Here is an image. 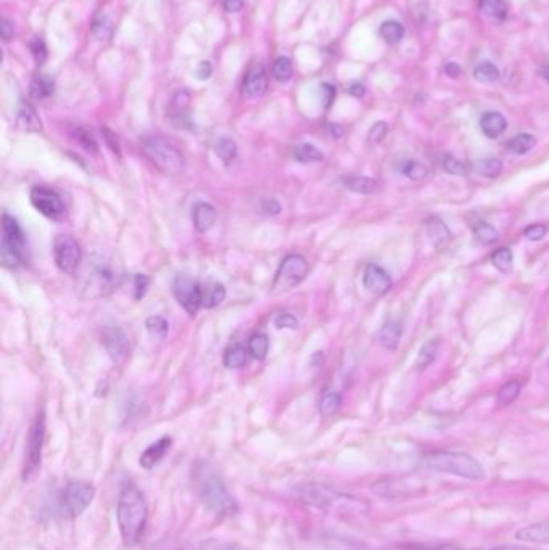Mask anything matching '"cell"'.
Returning a JSON list of instances; mask_svg holds the SVG:
<instances>
[{
	"instance_id": "1",
	"label": "cell",
	"mask_w": 549,
	"mask_h": 550,
	"mask_svg": "<svg viewBox=\"0 0 549 550\" xmlns=\"http://www.w3.org/2000/svg\"><path fill=\"white\" fill-rule=\"evenodd\" d=\"M147 517L148 509L146 495L134 483H124L118 495L116 519L126 546H136L141 541L147 524Z\"/></svg>"
},
{
	"instance_id": "2",
	"label": "cell",
	"mask_w": 549,
	"mask_h": 550,
	"mask_svg": "<svg viewBox=\"0 0 549 550\" xmlns=\"http://www.w3.org/2000/svg\"><path fill=\"white\" fill-rule=\"evenodd\" d=\"M192 480H194V491L205 509L216 515H232L235 512L232 495L229 494L218 471L210 463L198 462L192 471Z\"/></svg>"
},
{
	"instance_id": "3",
	"label": "cell",
	"mask_w": 549,
	"mask_h": 550,
	"mask_svg": "<svg viewBox=\"0 0 549 550\" xmlns=\"http://www.w3.org/2000/svg\"><path fill=\"white\" fill-rule=\"evenodd\" d=\"M119 283H121V272L118 265L104 258H94L81 272L77 292L84 299H97L110 295Z\"/></svg>"
},
{
	"instance_id": "4",
	"label": "cell",
	"mask_w": 549,
	"mask_h": 550,
	"mask_svg": "<svg viewBox=\"0 0 549 550\" xmlns=\"http://www.w3.org/2000/svg\"><path fill=\"white\" fill-rule=\"evenodd\" d=\"M425 465L428 468L440 471V473H450L461 478L480 481L485 478V470L480 462L466 452L455 451H437L425 457Z\"/></svg>"
},
{
	"instance_id": "5",
	"label": "cell",
	"mask_w": 549,
	"mask_h": 550,
	"mask_svg": "<svg viewBox=\"0 0 549 550\" xmlns=\"http://www.w3.org/2000/svg\"><path fill=\"white\" fill-rule=\"evenodd\" d=\"M142 152L146 158L165 176H179L185 171L184 155L166 137H147L142 142Z\"/></svg>"
},
{
	"instance_id": "6",
	"label": "cell",
	"mask_w": 549,
	"mask_h": 550,
	"mask_svg": "<svg viewBox=\"0 0 549 550\" xmlns=\"http://www.w3.org/2000/svg\"><path fill=\"white\" fill-rule=\"evenodd\" d=\"M45 438V419L44 412L38 414L36 420L29 431L26 452H25V463H23V481L29 483L36 478L40 468L42 461V447H44Z\"/></svg>"
},
{
	"instance_id": "7",
	"label": "cell",
	"mask_w": 549,
	"mask_h": 550,
	"mask_svg": "<svg viewBox=\"0 0 549 550\" xmlns=\"http://www.w3.org/2000/svg\"><path fill=\"white\" fill-rule=\"evenodd\" d=\"M308 272H310V265H308V261L303 256L288 255L287 258H283L279 270H277L273 292L282 293L295 288L306 279Z\"/></svg>"
},
{
	"instance_id": "8",
	"label": "cell",
	"mask_w": 549,
	"mask_h": 550,
	"mask_svg": "<svg viewBox=\"0 0 549 550\" xmlns=\"http://www.w3.org/2000/svg\"><path fill=\"white\" fill-rule=\"evenodd\" d=\"M95 497V489L92 485L84 481H71L60 495V504L66 515L71 518L80 517L87 509Z\"/></svg>"
},
{
	"instance_id": "9",
	"label": "cell",
	"mask_w": 549,
	"mask_h": 550,
	"mask_svg": "<svg viewBox=\"0 0 549 550\" xmlns=\"http://www.w3.org/2000/svg\"><path fill=\"white\" fill-rule=\"evenodd\" d=\"M53 261L63 274L75 275L82 263L80 243L71 235H57L53 241Z\"/></svg>"
},
{
	"instance_id": "10",
	"label": "cell",
	"mask_w": 549,
	"mask_h": 550,
	"mask_svg": "<svg viewBox=\"0 0 549 550\" xmlns=\"http://www.w3.org/2000/svg\"><path fill=\"white\" fill-rule=\"evenodd\" d=\"M33 207L39 211L42 216L52 221H62L66 216L65 204L55 192L47 189V187H34L29 195Z\"/></svg>"
},
{
	"instance_id": "11",
	"label": "cell",
	"mask_w": 549,
	"mask_h": 550,
	"mask_svg": "<svg viewBox=\"0 0 549 550\" xmlns=\"http://www.w3.org/2000/svg\"><path fill=\"white\" fill-rule=\"evenodd\" d=\"M173 295L178 299V303L184 307V309L195 316L198 309L203 306V293L198 283H195L192 279L185 275L176 277V280L173 283Z\"/></svg>"
},
{
	"instance_id": "12",
	"label": "cell",
	"mask_w": 549,
	"mask_h": 550,
	"mask_svg": "<svg viewBox=\"0 0 549 550\" xmlns=\"http://www.w3.org/2000/svg\"><path fill=\"white\" fill-rule=\"evenodd\" d=\"M102 343H104L108 356H110L114 362L121 364V362L128 359L131 344L129 338L124 334L123 329L107 327L104 334H102Z\"/></svg>"
},
{
	"instance_id": "13",
	"label": "cell",
	"mask_w": 549,
	"mask_h": 550,
	"mask_svg": "<svg viewBox=\"0 0 549 550\" xmlns=\"http://www.w3.org/2000/svg\"><path fill=\"white\" fill-rule=\"evenodd\" d=\"M364 287L374 295H385L390 292L391 279L388 272L380 268L377 264H369L364 270L363 277Z\"/></svg>"
},
{
	"instance_id": "14",
	"label": "cell",
	"mask_w": 549,
	"mask_h": 550,
	"mask_svg": "<svg viewBox=\"0 0 549 550\" xmlns=\"http://www.w3.org/2000/svg\"><path fill=\"white\" fill-rule=\"evenodd\" d=\"M268 89V75L266 70H264L263 65L255 63L251 65L249 71H246L245 79H244V90L245 94L251 97V99H256V97H261Z\"/></svg>"
},
{
	"instance_id": "15",
	"label": "cell",
	"mask_w": 549,
	"mask_h": 550,
	"mask_svg": "<svg viewBox=\"0 0 549 550\" xmlns=\"http://www.w3.org/2000/svg\"><path fill=\"white\" fill-rule=\"evenodd\" d=\"M171 444H173V439L170 436H163L158 441H155L153 444H150L147 449L142 452L141 458H138L141 467L146 470H152L155 465H158L163 461V457L168 454Z\"/></svg>"
},
{
	"instance_id": "16",
	"label": "cell",
	"mask_w": 549,
	"mask_h": 550,
	"mask_svg": "<svg viewBox=\"0 0 549 550\" xmlns=\"http://www.w3.org/2000/svg\"><path fill=\"white\" fill-rule=\"evenodd\" d=\"M516 537L522 542L541 544V546H546V544H549V519H543V522L528 524V527L517 529Z\"/></svg>"
},
{
	"instance_id": "17",
	"label": "cell",
	"mask_w": 549,
	"mask_h": 550,
	"mask_svg": "<svg viewBox=\"0 0 549 550\" xmlns=\"http://www.w3.org/2000/svg\"><path fill=\"white\" fill-rule=\"evenodd\" d=\"M192 221H194V227L197 229V232H208L216 222V209L213 204L205 202L195 203L194 209H192Z\"/></svg>"
},
{
	"instance_id": "18",
	"label": "cell",
	"mask_w": 549,
	"mask_h": 550,
	"mask_svg": "<svg viewBox=\"0 0 549 550\" xmlns=\"http://www.w3.org/2000/svg\"><path fill=\"white\" fill-rule=\"evenodd\" d=\"M480 128L488 138H496L508 129V121L501 113L488 111L480 119Z\"/></svg>"
},
{
	"instance_id": "19",
	"label": "cell",
	"mask_w": 549,
	"mask_h": 550,
	"mask_svg": "<svg viewBox=\"0 0 549 550\" xmlns=\"http://www.w3.org/2000/svg\"><path fill=\"white\" fill-rule=\"evenodd\" d=\"M401 334H403L401 324L391 320V322H387L382 329H380L379 335H377V341H379L380 346H382L384 349H387V351H395V349L398 348V344H400Z\"/></svg>"
},
{
	"instance_id": "20",
	"label": "cell",
	"mask_w": 549,
	"mask_h": 550,
	"mask_svg": "<svg viewBox=\"0 0 549 550\" xmlns=\"http://www.w3.org/2000/svg\"><path fill=\"white\" fill-rule=\"evenodd\" d=\"M16 126L21 131L26 132H40L42 131V123L36 113L34 106L29 104H23L20 111H18V118H16Z\"/></svg>"
},
{
	"instance_id": "21",
	"label": "cell",
	"mask_w": 549,
	"mask_h": 550,
	"mask_svg": "<svg viewBox=\"0 0 549 550\" xmlns=\"http://www.w3.org/2000/svg\"><path fill=\"white\" fill-rule=\"evenodd\" d=\"M427 232H428V237L432 240V243L437 248L445 246L452 237L448 226H446L440 217H430V219H428Z\"/></svg>"
},
{
	"instance_id": "22",
	"label": "cell",
	"mask_w": 549,
	"mask_h": 550,
	"mask_svg": "<svg viewBox=\"0 0 549 550\" xmlns=\"http://www.w3.org/2000/svg\"><path fill=\"white\" fill-rule=\"evenodd\" d=\"M343 184L348 190L354 193H361V195H372L379 190L377 180L364 176H349L343 179Z\"/></svg>"
},
{
	"instance_id": "23",
	"label": "cell",
	"mask_w": 549,
	"mask_h": 550,
	"mask_svg": "<svg viewBox=\"0 0 549 550\" xmlns=\"http://www.w3.org/2000/svg\"><path fill=\"white\" fill-rule=\"evenodd\" d=\"M438 349H440L438 338L428 340L424 346L420 348L418 359H415V368H418V370H425L428 365H432L438 356Z\"/></svg>"
},
{
	"instance_id": "24",
	"label": "cell",
	"mask_w": 549,
	"mask_h": 550,
	"mask_svg": "<svg viewBox=\"0 0 549 550\" xmlns=\"http://www.w3.org/2000/svg\"><path fill=\"white\" fill-rule=\"evenodd\" d=\"M474 171L484 177L494 179V177H498L501 172H503V161L498 160V158H493V156L477 160L474 163Z\"/></svg>"
},
{
	"instance_id": "25",
	"label": "cell",
	"mask_w": 549,
	"mask_h": 550,
	"mask_svg": "<svg viewBox=\"0 0 549 550\" xmlns=\"http://www.w3.org/2000/svg\"><path fill=\"white\" fill-rule=\"evenodd\" d=\"M53 94V82L50 77H47L45 75H38L31 81V86H29V95L34 100H44L49 99V97Z\"/></svg>"
},
{
	"instance_id": "26",
	"label": "cell",
	"mask_w": 549,
	"mask_h": 550,
	"mask_svg": "<svg viewBox=\"0 0 549 550\" xmlns=\"http://www.w3.org/2000/svg\"><path fill=\"white\" fill-rule=\"evenodd\" d=\"M293 158L300 163H319L324 160V155L315 145L298 143L293 148Z\"/></svg>"
},
{
	"instance_id": "27",
	"label": "cell",
	"mask_w": 549,
	"mask_h": 550,
	"mask_svg": "<svg viewBox=\"0 0 549 550\" xmlns=\"http://www.w3.org/2000/svg\"><path fill=\"white\" fill-rule=\"evenodd\" d=\"M214 153L218 155V158L224 163V165H231L237 156V143L232 138L221 137L218 142L214 143Z\"/></svg>"
},
{
	"instance_id": "28",
	"label": "cell",
	"mask_w": 549,
	"mask_h": 550,
	"mask_svg": "<svg viewBox=\"0 0 549 550\" xmlns=\"http://www.w3.org/2000/svg\"><path fill=\"white\" fill-rule=\"evenodd\" d=\"M268 349H269L268 336L264 334H255L249 340V348H246V351L250 353L251 358L263 361L264 358H266Z\"/></svg>"
},
{
	"instance_id": "29",
	"label": "cell",
	"mask_w": 549,
	"mask_h": 550,
	"mask_svg": "<svg viewBox=\"0 0 549 550\" xmlns=\"http://www.w3.org/2000/svg\"><path fill=\"white\" fill-rule=\"evenodd\" d=\"M499 77V70L490 62H484L480 65L475 66L474 70V79L477 82L482 84H491L494 81H498Z\"/></svg>"
},
{
	"instance_id": "30",
	"label": "cell",
	"mask_w": 549,
	"mask_h": 550,
	"mask_svg": "<svg viewBox=\"0 0 549 550\" xmlns=\"http://www.w3.org/2000/svg\"><path fill=\"white\" fill-rule=\"evenodd\" d=\"M340 406H342L340 392H335V391L325 392V395L321 397V401H319V412H321L324 417H330L340 409Z\"/></svg>"
},
{
	"instance_id": "31",
	"label": "cell",
	"mask_w": 549,
	"mask_h": 550,
	"mask_svg": "<svg viewBox=\"0 0 549 550\" xmlns=\"http://www.w3.org/2000/svg\"><path fill=\"white\" fill-rule=\"evenodd\" d=\"M535 137L532 134H518L508 142L509 152L514 155H525L535 147Z\"/></svg>"
},
{
	"instance_id": "32",
	"label": "cell",
	"mask_w": 549,
	"mask_h": 550,
	"mask_svg": "<svg viewBox=\"0 0 549 550\" xmlns=\"http://www.w3.org/2000/svg\"><path fill=\"white\" fill-rule=\"evenodd\" d=\"M491 263L501 274H511L512 272V251L509 248H499L491 255Z\"/></svg>"
},
{
	"instance_id": "33",
	"label": "cell",
	"mask_w": 549,
	"mask_h": 550,
	"mask_svg": "<svg viewBox=\"0 0 549 550\" xmlns=\"http://www.w3.org/2000/svg\"><path fill=\"white\" fill-rule=\"evenodd\" d=\"M246 353L249 351H245L244 346L234 344V346L229 348L224 354V365L227 368H240L242 365H245Z\"/></svg>"
},
{
	"instance_id": "34",
	"label": "cell",
	"mask_w": 549,
	"mask_h": 550,
	"mask_svg": "<svg viewBox=\"0 0 549 550\" xmlns=\"http://www.w3.org/2000/svg\"><path fill=\"white\" fill-rule=\"evenodd\" d=\"M477 240L484 245H491L498 240V231L488 222H477L472 227Z\"/></svg>"
},
{
	"instance_id": "35",
	"label": "cell",
	"mask_w": 549,
	"mask_h": 550,
	"mask_svg": "<svg viewBox=\"0 0 549 550\" xmlns=\"http://www.w3.org/2000/svg\"><path fill=\"white\" fill-rule=\"evenodd\" d=\"M401 174L411 180H424L428 176V167L419 161L408 160L403 163Z\"/></svg>"
},
{
	"instance_id": "36",
	"label": "cell",
	"mask_w": 549,
	"mask_h": 550,
	"mask_svg": "<svg viewBox=\"0 0 549 550\" xmlns=\"http://www.w3.org/2000/svg\"><path fill=\"white\" fill-rule=\"evenodd\" d=\"M404 34V29L401 26V23L398 21H385L382 26H380V35H382L385 42H388V44H396V42H400L401 38Z\"/></svg>"
},
{
	"instance_id": "37",
	"label": "cell",
	"mask_w": 549,
	"mask_h": 550,
	"mask_svg": "<svg viewBox=\"0 0 549 550\" xmlns=\"http://www.w3.org/2000/svg\"><path fill=\"white\" fill-rule=\"evenodd\" d=\"M521 383L518 382H509L506 383L503 388L499 390L498 392V397H496V404L499 407H504V406H509V404H512L517 399L518 392H521Z\"/></svg>"
},
{
	"instance_id": "38",
	"label": "cell",
	"mask_w": 549,
	"mask_h": 550,
	"mask_svg": "<svg viewBox=\"0 0 549 550\" xmlns=\"http://www.w3.org/2000/svg\"><path fill=\"white\" fill-rule=\"evenodd\" d=\"M224 299H226L224 285H221V283H213V285L207 290V295H203V306L211 309V307L219 306Z\"/></svg>"
},
{
	"instance_id": "39",
	"label": "cell",
	"mask_w": 549,
	"mask_h": 550,
	"mask_svg": "<svg viewBox=\"0 0 549 550\" xmlns=\"http://www.w3.org/2000/svg\"><path fill=\"white\" fill-rule=\"evenodd\" d=\"M480 10L485 15L498 18V20H504L506 13H508L504 0H480Z\"/></svg>"
},
{
	"instance_id": "40",
	"label": "cell",
	"mask_w": 549,
	"mask_h": 550,
	"mask_svg": "<svg viewBox=\"0 0 549 550\" xmlns=\"http://www.w3.org/2000/svg\"><path fill=\"white\" fill-rule=\"evenodd\" d=\"M147 330L148 334L153 338H158V340H165L170 334V325H168L166 319H163L160 316H153L147 319Z\"/></svg>"
},
{
	"instance_id": "41",
	"label": "cell",
	"mask_w": 549,
	"mask_h": 550,
	"mask_svg": "<svg viewBox=\"0 0 549 550\" xmlns=\"http://www.w3.org/2000/svg\"><path fill=\"white\" fill-rule=\"evenodd\" d=\"M71 136H73L75 141L80 143V147H82L84 150H86V152L94 153V155L99 152L97 143H95L92 136H90L87 131H84L82 128H75L73 131H71Z\"/></svg>"
},
{
	"instance_id": "42",
	"label": "cell",
	"mask_w": 549,
	"mask_h": 550,
	"mask_svg": "<svg viewBox=\"0 0 549 550\" xmlns=\"http://www.w3.org/2000/svg\"><path fill=\"white\" fill-rule=\"evenodd\" d=\"M273 75H274L276 79L281 81V82H286V81L290 79L292 75H293L290 60L286 58V57L277 58L274 66H273Z\"/></svg>"
},
{
	"instance_id": "43",
	"label": "cell",
	"mask_w": 549,
	"mask_h": 550,
	"mask_svg": "<svg viewBox=\"0 0 549 550\" xmlns=\"http://www.w3.org/2000/svg\"><path fill=\"white\" fill-rule=\"evenodd\" d=\"M150 279L147 275L142 274H134L131 277V292H132V298L134 299H142L147 293Z\"/></svg>"
},
{
	"instance_id": "44",
	"label": "cell",
	"mask_w": 549,
	"mask_h": 550,
	"mask_svg": "<svg viewBox=\"0 0 549 550\" xmlns=\"http://www.w3.org/2000/svg\"><path fill=\"white\" fill-rule=\"evenodd\" d=\"M443 169L451 176H464L466 174V167H464L460 160L452 158L451 155L443 156Z\"/></svg>"
},
{
	"instance_id": "45",
	"label": "cell",
	"mask_w": 549,
	"mask_h": 550,
	"mask_svg": "<svg viewBox=\"0 0 549 550\" xmlns=\"http://www.w3.org/2000/svg\"><path fill=\"white\" fill-rule=\"evenodd\" d=\"M274 325L277 329H290L295 330L298 327V320L297 317H293L292 314L288 312H281L274 317Z\"/></svg>"
},
{
	"instance_id": "46",
	"label": "cell",
	"mask_w": 549,
	"mask_h": 550,
	"mask_svg": "<svg viewBox=\"0 0 549 550\" xmlns=\"http://www.w3.org/2000/svg\"><path fill=\"white\" fill-rule=\"evenodd\" d=\"M387 131H388V126L385 124L384 121H379V123H376L371 128L369 136H367V141H369L371 145H376L379 142H382L385 134H387Z\"/></svg>"
},
{
	"instance_id": "47",
	"label": "cell",
	"mask_w": 549,
	"mask_h": 550,
	"mask_svg": "<svg viewBox=\"0 0 549 550\" xmlns=\"http://www.w3.org/2000/svg\"><path fill=\"white\" fill-rule=\"evenodd\" d=\"M29 47H31V52H33V57L36 62H38L39 65L45 62L47 58V47L44 44V40H42L40 38H34L31 40V44H29Z\"/></svg>"
},
{
	"instance_id": "48",
	"label": "cell",
	"mask_w": 549,
	"mask_h": 550,
	"mask_svg": "<svg viewBox=\"0 0 549 550\" xmlns=\"http://www.w3.org/2000/svg\"><path fill=\"white\" fill-rule=\"evenodd\" d=\"M546 233H548V227L545 226V224H533V226H528L523 231L525 237H527L528 240H532V241L543 240L546 237Z\"/></svg>"
},
{
	"instance_id": "49",
	"label": "cell",
	"mask_w": 549,
	"mask_h": 550,
	"mask_svg": "<svg viewBox=\"0 0 549 550\" xmlns=\"http://www.w3.org/2000/svg\"><path fill=\"white\" fill-rule=\"evenodd\" d=\"M211 71H213V68H211L210 62H200V65H198V68L195 71V75L198 79H208V77L211 76Z\"/></svg>"
},
{
	"instance_id": "50",
	"label": "cell",
	"mask_w": 549,
	"mask_h": 550,
	"mask_svg": "<svg viewBox=\"0 0 549 550\" xmlns=\"http://www.w3.org/2000/svg\"><path fill=\"white\" fill-rule=\"evenodd\" d=\"M222 5L229 13H237L244 7V0H222Z\"/></svg>"
},
{
	"instance_id": "51",
	"label": "cell",
	"mask_w": 549,
	"mask_h": 550,
	"mask_svg": "<svg viewBox=\"0 0 549 550\" xmlns=\"http://www.w3.org/2000/svg\"><path fill=\"white\" fill-rule=\"evenodd\" d=\"M102 132H104V137L107 138L108 147H110L114 153L119 155V145L116 141V136H113V132H110L108 129H102Z\"/></svg>"
},
{
	"instance_id": "52",
	"label": "cell",
	"mask_w": 549,
	"mask_h": 550,
	"mask_svg": "<svg viewBox=\"0 0 549 550\" xmlns=\"http://www.w3.org/2000/svg\"><path fill=\"white\" fill-rule=\"evenodd\" d=\"M13 35V24H11L7 18L2 20V38L4 39H10Z\"/></svg>"
},
{
	"instance_id": "53",
	"label": "cell",
	"mask_w": 549,
	"mask_h": 550,
	"mask_svg": "<svg viewBox=\"0 0 549 550\" xmlns=\"http://www.w3.org/2000/svg\"><path fill=\"white\" fill-rule=\"evenodd\" d=\"M348 92L352 94L353 97H358V99H361V97L366 94V89H364L363 84L356 82V84H352V86L348 87Z\"/></svg>"
},
{
	"instance_id": "54",
	"label": "cell",
	"mask_w": 549,
	"mask_h": 550,
	"mask_svg": "<svg viewBox=\"0 0 549 550\" xmlns=\"http://www.w3.org/2000/svg\"><path fill=\"white\" fill-rule=\"evenodd\" d=\"M322 92L325 94V106H330L332 100H334V95H335V89L329 86V84H324Z\"/></svg>"
},
{
	"instance_id": "55",
	"label": "cell",
	"mask_w": 549,
	"mask_h": 550,
	"mask_svg": "<svg viewBox=\"0 0 549 550\" xmlns=\"http://www.w3.org/2000/svg\"><path fill=\"white\" fill-rule=\"evenodd\" d=\"M440 550H464V549H460V547H443ZM485 550H525L523 547H518V546H498V547H493V549H485Z\"/></svg>"
},
{
	"instance_id": "56",
	"label": "cell",
	"mask_w": 549,
	"mask_h": 550,
	"mask_svg": "<svg viewBox=\"0 0 549 550\" xmlns=\"http://www.w3.org/2000/svg\"><path fill=\"white\" fill-rule=\"evenodd\" d=\"M445 72L450 77H457V76L461 75V68L456 63H448V65L445 66Z\"/></svg>"
},
{
	"instance_id": "57",
	"label": "cell",
	"mask_w": 549,
	"mask_h": 550,
	"mask_svg": "<svg viewBox=\"0 0 549 550\" xmlns=\"http://www.w3.org/2000/svg\"><path fill=\"white\" fill-rule=\"evenodd\" d=\"M541 76L545 77V79H548V81H549V65H548V66H545V68L541 70Z\"/></svg>"
},
{
	"instance_id": "58",
	"label": "cell",
	"mask_w": 549,
	"mask_h": 550,
	"mask_svg": "<svg viewBox=\"0 0 549 550\" xmlns=\"http://www.w3.org/2000/svg\"><path fill=\"white\" fill-rule=\"evenodd\" d=\"M219 550H240V549L234 547V546H222V547H219Z\"/></svg>"
}]
</instances>
